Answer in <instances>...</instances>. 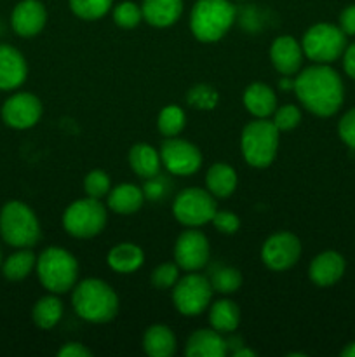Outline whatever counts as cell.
<instances>
[{
  "instance_id": "bcb514c9",
  "label": "cell",
  "mask_w": 355,
  "mask_h": 357,
  "mask_svg": "<svg viewBox=\"0 0 355 357\" xmlns=\"http://www.w3.org/2000/svg\"><path fill=\"white\" fill-rule=\"evenodd\" d=\"M0 268H2V251H0Z\"/></svg>"
},
{
  "instance_id": "ee69618b",
  "label": "cell",
  "mask_w": 355,
  "mask_h": 357,
  "mask_svg": "<svg viewBox=\"0 0 355 357\" xmlns=\"http://www.w3.org/2000/svg\"><path fill=\"white\" fill-rule=\"evenodd\" d=\"M341 356H343V357H355V342L348 344L347 347L341 351Z\"/></svg>"
},
{
  "instance_id": "ab89813d",
  "label": "cell",
  "mask_w": 355,
  "mask_h": 357,
  "mask_svg": "<svg viewBox=\"0 0 355 357\" xmlns=\"http://www.w3.org/2000/svg\"><path fill=\"white\" fill-rule=\"evenodd\" d=\"M93 352L87 347H84L79 342H70V344H65L58 351L59 357H90Z\"/></svg>"
},
{
  "instance_id": "2e32d148",
  "label": "cell",
  "mask_w": 355,
  "mask_h": 357,
  "mask_svg": "<svg viewBox=\"0 0 355 357\" xmlns=\"http://www.w3.org/2000/svg\"><path fill=\"white\" fill-rule=\"evenodd\" d=\"M270 59L274 68L285 77L299 72L303 63V47L291 35L275 38L270 45Z\"/></svg>"
},
{
  "instance_id": "d590c367",
  "label": "cell",
  "mask_w": 355,
  "mask_h": 357,
  "mask_svg": "<svg viewBox=\"0 0 355 357\" xmlns=\"http://www.w3.org/2000/svg\"><path fill=\"white\" fill-rule=\"evenodd\" d=\"M271 122H274L278 131H291V129H294L301 122V110L296 105L278 107L274 112V121Z\"/></svg>"
},
{
  "instance_id": "f546056e",
  "label": "cell",
  "mask_w": 355,
  "mask_h": 357,
  "mask_svg": "<svg viewBox=\"0 0 355 357\" xmlns=\"http://www.w3.org/2000/svg\"><path fill=\"white\" fill-rule=\"evenodd\" d=\"M209 282H211L214 291L230 295V293L239 291V288L242 286V274H240L239 268L218 264L209 272Z\"/></svg>"
},
{
  "instance_id": "4316f807",
  "label": "cell",
  "mask_w": 355,
  "mask_h": 357,
  "mask_svg": "<svg viewBox=\"0 0 355 357\" xmlns=\"http://www.w3.org/2000/svg\"><path fill=\"white\" fill-rule=\"evenodd\" d=\"M209 323H211L212 330L219 331L221 335L233 333L240 323L239 305L228 298L216 300L209 310Z\"/></svg>"
},
{
  "instance_id": "f35d334b",
  "label": "cell",
  "mask_w": 355,
  "mask_h": 357,
  "mask_svg": "<svg viewBox=\"0 0 355 357\" xmlns=\"http://www.w3.org/2000/svg\"><path fill=\"white\" fill-rule=\"evenodd\" d=\"M338 135H340L341 142L345 145H348L350 149H355V108L348 110L341 117L340 124H338Z\"/></svg>"
},
{
  "instance_id": "60d3db41",
  "label": "cell",
  "mask_w": 355,
  "mask_h": 357,
  "mask_svg": "<svg viewBox=\"0 0 355 357\" xmlns=\"http://www.w3.org/2000/svg\"><path fill=\"white\" fill-rule=\"evenodd\" d=\"M340 28L345 35H355V6H348L341 13Z\"/></svg>"
},
{
  "instance_id": "6da1fadb",
  "label": "cell",
  "mask_w": 355,
  "mask_h": 357,
  "mask_svg": "<svg viewBox=\"0 0 355 357\" xmlns=\"http://www.w3.org/2000/svg\"><path fill=\"white\" fill-rule=\"evenodd\" d=\"M294 93L299 103L319 117H331L345 100L343 80L326 63L303 68L294 79Z\"/></svg>"
},
{
  "instance_id": "484cf974",
  "label": "cell",
  "mask_w": 355,
  "mask_h": 357,
  "mask_svg": "<svg viewBox=\"0 0 355 357\" xmlns=\"http://www.w3.org/2000/svg\"><path fill=\"white\" fill-rule=\"evenodd\" d=\"M205 185L214 197H230L237 188V171L226 162L212 164L205 176Z\"/></svg>"
},
{
  "instance_id": "7402d4cb",
  "label": "cell",
  "mask_w": 355,
  "mask_h": 357,
  "mask_svg": "<svg viewBox=\"0 0 355 357\" xmlns=\"http://www.w3.org/2000/svg\"><path fill=\"white\" fill-rule=\"evenodd\" d=\"M108 267L118 274H131L136 272L145 261V253L139 246L132 243L115 244L106 255Z\"/></svg>"
},
{
  "instance_id": "3957f363",
  "label": "cell",
  "mask_w": 355,
  "mask_h": 357,
  "mask_svg": "<svg viewBox=\"0 0 355 357\" xmlns=\"http://www.w3.org/2000/svg\"><path fill=\"white\" fill-rule=\"evenodd\" d=\"M235 21V7L230 0H197L190 14V30L204 44L218 42Z\"/></svg>"
},
{
  "instance_id": "d4e9b609",
  "label": "cell",
  "mask_w": 355,
  "mask_h": 357,
  "mask_svg": "<svg viewBox=\"0 0 355 357\" xmlns=\"http://www.w3.org/2000/svg\"><path fill=\"white\" fill-rule=\"evenodd\" d=\"M143 349L150 357H171L176 352V337L166 324H153L145 331Z\"/></svg>"
},
{
  "instance_id": "ba28073f",
  "label": "cell",
  "mask_w": 355,
  "mask_h": 357,
  "mask_svg": "<svg viewBox=\"0 0 355 357\" xmlns=\"http://www.w3.org/2000/svg\"><path fill=\"white\" fill-rule=\"evenodd\" d=\"M218 211L216 197L209 190L198 187H188L176 195L173 202V215L181 225L197 227L212 222V216Z\"/></svg>"
},
{
  "instance_id": "e575fe53",
  "label": "cell",
  "mask_w": 355,
  "mask_h": 357,
  "mask_svg": "<svg viewBox=\"0 0 355 357\" xmlns=\"http://www.w3.org/2000/svg\"><path fill=\"white\" fill-rule=\"evenodd\" d=\"M180 279V267L174 264H162L152 272V284L157 289H171Z\"/></svg>"
},
{
  "instance_id": "30bf717a",
  "label": "cell",
  "mask_w": 355,
  "mask_h": 357,
  "mask_svg": "<svg viewBox=\"0 0 355 357\" xmlns=\"http://www.w3.org/2000/svg\"><path fill=\"white\" fill-rule=\"evenodd\" d=\"M212 289L209 278L190 272L184 278L178 279L173 288V303L180 314L187 317L200 316L205 312L212 300Z\"/></svg>"
},
{
  "instance_id": "277c9868",
  "label": "cell",
  "mask_w": 355,
  "mask_h": 357,
  "mask_svg": "<svg viewBox=\"0 0 355 357\" xmlns=\"http://www.w3.org/2000/svg\"><path fill=\"white\" fill-rule=\"evenodd\" d=\"M35 271L40 284L54 295L70 291L79 281V261L70 251L58 246L42 251Z\"/></svg>"
},
{
  "instance_id": "5bb4252c",
  "label": "cell",
  "mask_w": 355,
  "mask_h": 357,
  "mask_svg": "<svg viewBox=\"0 0 355 357\" xmlns=\"http://www.w3.org/2000/svg\"><path fill=\"white\" fill-rule=\"evenodd\" d=\"M2 121L13 129H30L40 121L42 101L31 93H16L2 105Z\"/></svg>"
},
{
  "instance_id": "ffe728a7",
  "label": "cell",
  "mask_w": 355,
  "mask_h": 357,
  "mask_svg": "<svg viewBox=\"0 0 355 357\" xmlns=\"http://www.w3.org/2000/svg\"><path fill=\"white\" fill-rule=\"evenodd\" d=\"M244 107L256 119H268L277 110V96L270 86L263 82H254L244 91Z\"/></svg>"
},
{
  "instance_id": "603a6c76",
  "label": "cell",
  "mask_w": 355,
  "mask_h": 357,
  "mask_svg": "<svg viewBox=\"0 0 355 357\" xmlns=\"http://www.w3.org/2000/svg\"><path fill=\"white\" fill-rule=\"evenodd\" d=\"M129 164L131 169L138 174L139 178L150 180L153 176H159L160 167H162V159H160L159 150L153 149L148 143H136L129 152Z\"/></svg>"
},
{
  "instance_id": "f6af8a7d",
  "label": "cell",
  "mask_w": 355,
  "mask_h": 357,
  "mask_svg": "<svg viewBox=\"0 0 355 357\" xmlns=\"http://www.w3.org/2000/svg\"><path fill=\"white\" fill-rule=\"evenodd\" d=\"M281 87L282 89H287V87H294V80H289V79H282V82H281Z\"/></svg>"
},
{
  "instance_id": "9c48e42d",
  "label": "cell",
  "mask_w": 355,
  "mask_h": 357,
  "mask_svg": "<svg viewBox=\"0 0 355 357\" xmlns=\"http://www.w3.org/2000/svg\"><path fill=\"white\" fill-rule=\"evenodd\" d=\"M303 54L315 63H331L347 49V37L340 26L317 23L306 30L301 40Z\"/></svg>"
},
{
  "instance_id": "d6a6232c",
  "label": "cell",
  "mask_w": 355,
  "mask_h": 357,
  "mask_svg": "<svg viewBox=\"0 0 355 357\" xmlns=\"http://www.w3.org/2000/svg\"><path fill=\"white\" fill-rule=\"evenodd\" d=\"M143 20V10L138 3L134 2H125L118 3L113 9V21L118 28L122 30H132V28L138 26Z\"/></svg>"
},
{
  "instance_id": "52a82bcc",
  "label": "cell",
  "mask_w": 355,
  "mask_h": 357,
  "mask_svg": "<svg viewBox=\"0 0 355 357\" xmlns=\"http://www.w3.org/2000/svg\"><path fill=\"white\" fill-rule=\"evenodd\" d=\"M108 222L106 206L100 199L86 197L72 202L63 213V227L77 239H90L103 232Z\"/></svg>"
},
{
  "instance_id": "d6986e66",
  "label": "cell",
  "mask_w": 355,
  "mask_h": 357,
  "mask_svg": "<svg viewBox=\"0 0 355 357\" xmlns=\"http://www.w3.org/2000/svg\"><path fill=\"white\" fill-rule=\"evenodd\" d=\"M184 354L188 357H225L228 354V347L219 331L197 330L188 337Z\"/></svg>"
},
{
  "instance_id": "8fae6325",
  "label": "cell",
  "mask_w": 355,
  "mask_h": 357,
  "mask_svg": "<svg viewBox=\"0 0 355 357\" xmlns=\"http://www.w3.org/2000/svg\"><path fill=\"white\" fill-rule=\"evenodd\" d=\"M159 152L162 166L176 176H190L197 173L202 166L200 150L194 143L178 138V136L164 139Z\"/></svg>"
},
{
  "instance_id": "e0dca14e",
  "label": "cell",
  "mask_w": 355,
  "mask_h": 357,
  "mask_svg": "<svg viewBox=\"0 0 355 357\" xmlns=\"http://www.w3.org/2000/svg\"><path fill=\"white\" fill-rule=\"evenodd\" d=\"M28 75L24 56L9 44H0V91H13L23 86Z\"/></svg>"
},
{
  "instance_id": "ac0fdd59",
  "label": "cell",
  "mask_w": 355,
  "mask_h": 357,
  "mask_svg": "<svg viewBox=\"0 0 355 357\" xmlns=\"http://www.w3.org/2000/svg\"><path fill=\"white\" fill-rule=\"evenodd\" d=\"M345 274V258L336 251H324L317 255L312 260L308 268V275L313 284L320 288L333 286L343 278Z\"/></svg>"
},
{
  "instance_id": "83f0119b",
  "label": "cell",
  "mask_w": 355,
  "mask_h": 357,
  "mask_svg": "<svg viewBox=\"0 0 355 357\" xmlns=\"http://www.w3.org/2000/svg\"><path fill=\"white\" fill-rule=\"evenodd\" d=\"M63 312H65L63 302L52 293V295L44 296L35 303L31 317H33L35 326H38L40 330H52L61 321Z\"/></svg>"
},
{
  "instance_id": "cb8c5ba5",
  "label": "cell",
  "mask_w": 355,
  "mask_h": 357,
  "mask_svg": "<svg viewBox=\"0 0 355 357\" xmlns=\"http://www.w3.org/2000/svg\"><path fill=\"white\" fill-rule=\"evenodd\" d=\"M145 192L132 183H122L108 194V208L117 215H132L139 211L145 202Z\"/></svg>"
},
{
  "instance_id": "9a60e30c",
  "label": "cell",
  "mask_w": 355,
  "mask_h": 357,
  "mask_svg": "<svg viewBox=\"0 0 355 357\" xmlns=\"http://www.w3.org/2000/svg\"><path fill=\"white\" fill-rule=\"evenodd\" d=\"M47 23V10L40 0H21L10 14V26L19 37L31 38Z\"/></svg>"
},
{
  "instance_id": "5b68a950",
  "label": "cell",
  "mask_w": 355,
  "mask_h": 357,
  "mask_svg": "<svg viewBox=\"0 0 355 357\" xmlns=\"http://www.w3.org/2000/svg\"><path fill=\"white\" fill-rule=\"evenodd\" d=\"M0 236L9 246L31 248L40 241V223L28 204L9 201L0 209Z\"/></svg>"
},
{
  "instance_id": "7a4b0ae2",
  "label": "cell",
  "mask_w": 355,
  "mask_h": 357,
  "mask_svg": "<svg viewBox=\"0 0 355 357\" xmlns=\"http://www.w3.org/2000/svg\"><path fill=\"white\" fill-rule=\"evenodd\" d=\"M72 305L77 316L87 323H110L118 314V296L101 279H84L73 286Z\"/></svg>"
},
{
  "instance_id": "7bdbcfd3",
  "label": "cell",
  "mask_w": 355,
  "mask_h": 357,
  "mask_svg": "<svg viewBox=\"0 0 355 357\" xmlns=\"http://www.w3.org/2000/svg\"><path fill=\"white\" fill-rule=\"evenodd\" d=\"M233 356H235V357H254V356H256V352L249 351V349H246V347H240L239 351L233 352Z\"/></svg>"
},
{
  "instance_id": "7c38bea8",
  "label": "cell",
  "mask_w": 355,
  "mask_h": 357,
  "mask_svg": "<svg viewBox=\"0 0 355 357\" xmlns=\"http://www.w3.org/2000/svg\"><path fill=\"white\" fill-rule=\"evenodd\" d=\"M301 257V241L292 232L274 234L265 241L261 248V260L270 271L284 272L294 267Z\"/></svg>"
},
{
  "instance_id": "836d02e7",
  "label": "cell",
  "mask_w": 355,
  "mask_h": 357,
  "mask_svg": "<svg viewBox=\"0 0 355 357\" xmlns=\"http://www.w3.org/2000/svg\"><path fill=\"white\" fill-rule=\"evenodd\" d=\"M84 190H86L87 197L93 199H101L110 194L111 183L108 173H104L103 169L89 171L84 178Z\"/></svg>"
},
{
  "instance_id": "8992f818",
  "label": "cell",
  "mask_w": 355,
  "mask_h": 357,
  "mask_svg": "<svg viewBox=\"0 0 355 357\" xmlns=\"http://www.w3.org/2000/svg\"><path fill=\"white\" fill-rule=\"evenodd\" d=\"M278 129L267 119H256L242 129L240 150L249 166L263 169L271 166L278 150Z\"/></svg>"
},
{
  "instance_id": "44dd1931",
  "label": "cell",
  "mask_w": 355,
  "mask_h": 357,
  "mask_svg": "<svg viewBox=\"0 0 355 357\" xmlns=\"http://www.w3.org/2000/svg\"><path fill=\"white\" fill-rule=\"evenodd\" d=\"M143 20L155 28H169L183 13V0H143Z\"/></svg>"
},
{
  "instance_id": "b9f144b4",
  "label": "cell",
  "mask_w": 355,
  "mask_h": 357,
  "mask_svg": "<svg viewBox=\"0 0 355 357\" xmlns=\"http://www.w3.org/2000/svg\"><path fill=\"white\" fill-rule=\"evenodd\" d=\"M343 66L348 77L355 79V44L348 45L343 52Z\"/></svg>"
},
{
  "instance_id": "8d00e7d4",
  "label": "cell",
  "mask_w": 355,
  "mask_h": 357,
  "mask_svg": "<svg viewBox=\"0 0 355 357\" xmlns=\"http://www.w3.org/2000/svg\"><path fill=\"white\" fill-rule=\"evenodd\" d=\"M216 101H218V93L212 87L204 86V84L195 86L194 89L188 91V103L194 105L195 108H200V110L207 108V110H211V108H214Z\"/></svg>"
},
{
  "instance_id": "74e56055",
  "label": "cell",
  "mask_w": 355,
  "mask_h": 357,
  "mask_svg": "<svg viewBox=\"0 0 355 357\" xmlns=\"http://www.w3.org/2000/svg\"><path fill=\"white\" fill-rule=\"evenodd\" d=\"M212 225H214L216 230H219L225 236H233L235 232H239L240 229V218L232 211H216V215L212 216Z\"/></svg>"
},
{
  "instance_id": "f1b7e54d",
  "label": "cell",
  "mask_w": 355,
  "mask_h": 357,
  "mask_svg": "<svg viewBox=\"0 0 355 357\" xmlns=\"http://www.w3.org/2000/svg\"><path fill=\"white\" fill-rule=\"evenodd\" d=\"M37 265V257L30 248H19L16 253L10 255L6 261H2V272L9 281H23Z\"/></svg>"
},
{
  "instance_id": "4dcf8cb0",
  "label": "cell",
  "mask_w": 355,
  "mask_h": 357,
  "mask_svg": "<svg viewBox=\"0 0 355 357\" xmlns=\"http://www.w3.org/2000/svg\"><path fill=\"white\" fill-rule=\"evenodd\" d=\"M187 124V115H184L183 108H180L178 105H167L166 108H162L157 119V128H159L160 135L166 136V138H173L178 136L184 129Z\"/></svg>"
},
{
  "instance_id": "4fadbf2b",
  "label": "cell",
  "mask_w": 355,
  "mask_h": 357,
  "mask_svg": "<svg viewBox=\"0 0 355 357\" xmlns=\"http://www.w3.org/2000/svg\"><path fill=\"white\" fill-rule=\"evenodd\" d=\"M209 239L197 229H188L174 243V261L181 271L197 272L209 264Z\"/></svg>"
},
{
  "instance_id": "1f68e13d",
  "label": "cell",
  "mask_w": 355,
  "mask_h": 357,
  "mask_svg": "<svg viewBox=\"0 0 355 357\" xmlns=\"http://www.w3.org/2000/svg\"><path fill=\"white\" fill-rule=\"evenodd\" d=\"M113 0H70V9L77 17L94 21L103 17L111 9Z\"/></svg>"
}]
</instances>
